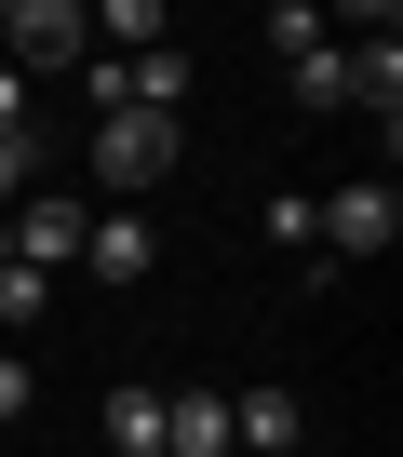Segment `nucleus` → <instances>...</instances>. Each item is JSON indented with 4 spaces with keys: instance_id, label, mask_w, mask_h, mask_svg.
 <instances>
[{
    "instance_id": "ddd939ff",
    "label": "nucleus",
    "mask_w": 403,
    "mask_h": 457,
    "mask_svg": "<svg viewBox=\"0 0 403 457\" xmlns=\"http://www.w3.org/2000/svg\"><path fill=\"white\" fill-rule=\"evenodd\" d=\"M14 417H28V363L0 350V430H14Z\"/></svg>"
},
{
    "instance_id": "f03ea898",
    "label": "nucleus",
    "mask_w": 403,
    "mask_h": 457,
    "mask_svg": "<svg viewBox=\"0 0 403 457\" xmlns=\"http://www.w3.org/2000/svg\"><path fill=\"white\" fill-rule=\"evenodd\" d=\"M81 54H95L81 0H0V68H14V81H54V68H81Z\"/></svg>"
},
{
    "instance_id": "9d476101",
    "label": "nucleus",
    "mask_w": 403,
    "mask_h": 457,
    "mask_svg": "<svg viewBox=\"0 0 403 457\" xmlns=\"http://www.w3.org/2000/svg\"><path fill=\"white\" fill-rule=\"evenodd\" d=\"M296 108H350V41H309L296 54Z\"/></svg>"
},
{
    "instance_id": "1a4fd4ad",
    "label": "nucleus",
    "mask_w": 403,
    "mask_h": 457,
    "mask_svg": "<svg viewBox=\"0 0 403 457\" xmlns=\"http://www.w3.org/2000/svg\"><path fill=\"white\" fill-rule=\"evenodd\" d=\"M81 28H95V54H161V41H175L148 0H108V14H81Z\"/></svg>"
},
{
    "instance_id": "f257e3e1",
    "label": "nucleus",
    "mask_w": 403,
    "mask_h": 457,
    "mask_svg": "<svg viewBox=\"0 0 403 457\" xmlns=\"http://www.w3.org/2000/svg\"><path fill=\"white\" fill-rule=\"evenodd\" d=\"M81 162H95V188H108V202H121V215H135V202H148V188H161V175H175V121H148V108H108V121H95V148H81Z\"/></svg>"
},
{
    "instance_id": "39448f33",
    "label": "nucleus",
    "mask_w": 403,
    "mask_h": 457,
    "mask_svg": "<svg viewBox=\"0 0 403 457\" xmlns=\"http://www.w3.org/2000/svg\"><path fill=\"white\" fill-rule=\"evenodd\" d=\"M148 256H161V243H148V215H121V202L81 228V270H95V283H148Z\"/></svg>"
},
{
    "instance_id": "7ed1b4c3",
    "label": "nucleus",
    "mask_w": 403,
    "mask_h": 457,
    "mask_svg": "<svg viewBox=\"0 0 403 457\" xmlns=\"http://www.w3.org/2000/svg\"><path fill=\"white\" fill-rule=\"evenodd\" d=\"M81 228H95V202L41 175V188L14 202V215H0V256H14V270H41V283H54V256H81Z\"/></svg>"
},
{
    "instance_id": "20e7f679",
    "label": "nucleus",
    "mask_w": 403,
    "mask_h": 457,
    "mask_svg": "<svg viewBox=\"0 0 403 457\" xmlns=\"http://www.w3.org/2000/svg\"><path fill=\"white\" fill-rule=\"evenodd\" d=\"M390 228H403L390 175H350L336 202H309V243H336V256H390Z\"/></svg>"
},
{
    "instance_id": "6e6552de",
    "label": "nucleus",
    "mask_w": 403,
    "mask_h": 457,
    "mask_svg": "<svg viewBox=\"0 0 403 457\" xmlns=\"http://www.w3.org/2000/svg\"><path fill=\"white\" fill-rule=\"evenodd\" d=\"M108 457H161V390H148V377L108 390Z\"/></svg>"
},
{
    "instance_id": "423d86ee",
    "label": "nucleus",
    "mask_w": 403,
    "mask_h": 457,
    "mask_svg": "<svg viewBox=\"0 0 403 457\" xmlns=\"http://www.w3.org/2000/svg\"><path fill=\"white\" fill-rule=\"evenodd\" d=\"M161 457H229V390H161Z\"/></svg>"
},
{
    "instance_id": "0eeeda50",
    "label": "nucleus",
    "mask_w": 403,
    "mask_h": 457,
    "mask_svg": "<svg viewBox=\"0 0 403 457\" xmlns=\"http://www.w3.org/2000/svg\"><path fill=\"white\" fill-rule=\"evenodd\" d=\"M350 108H376V121L403 108V41H390V14H376V28L350 41Z\"/></svg>"
},
{
    "instance_id": "f8f14e48",
    "label": "nucleus",
    "mask_w": 403,
    "mask_h": 457,
    "mask_svg": "<svg viewBox=\"0 0 403 457\" xmlns=\"http://www.w3.org/2000/svg\"><path fill=\"white\" fill-rule=\"evenodd\" d=\"M41 296H54L41 270H14V256H0V323H41Z\"/></svg>"
},
{
    "instance_id": "9b49d317",
    "label": "nucleus",
    "mask_w": 403,
    "mask_h": 457,
    "mask_svg": "<svg viewBox=\"0 0 403 457\" xmlns=\"http://www.w3.org/2000/svg\"><path fill=\"white\" fill-rule=\"evenodd\" d=\"M28 188H41V135H0V215H14Z\"/></svg>"
}]
</instances>
